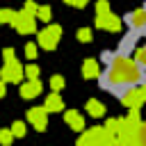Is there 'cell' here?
<instances>
[{
    "mask_svg": "<svg viewBox=\"0 0 146 146\" xmlns=\"http://www.w3.org/2000/svg\"><path fill=\"white\" fill-rule=\"evenodd\" d=\"M78 144L80 146H87V144H114V135H110L105 128H89V130H84L82 135H80V139H78Z\"/></svg>",
    "mask_w": 146,
    "mask_h": 146,
    "instance_id": "cell-1",
    "label": "cell"
},
{
    "mask_svg": "<svg viewBox=\"0 0 146 146\" xmlns=\"http://www.w3.org/2000/svg\"><path fill=\"white\" fill-rule=\"evenodd\" d=\"M59 36H62V27L59 25H46L39 34H36V43L46 50H52L57 43H59Z\"/></svg>",
    "mask_w": 146,
    "mask_h": 146,
    "instance_id": "cell-2",
    "label": "cell"
},
{
    "mask_svg": "<svg viewBox=\"0 0 146 146\" xmlns=\"http://www.w3.org/2000/svg\"><path fill=\"white\" fill-rule=\"evenodd\" d=\"M11 25L18 30V34H32V32H36V16H32L27 11H16Z\"/></svg>",
    "mask_w": 146,
    "mask_h": 146,
    "instance_id": "cell-3",
    "label": "cell"
},
{
    "mask_svg": "<svg viewBox=\"0 0 146 146\" xmlns=\"http://www.w3.org/2000/svg\"><path fill=\"white\" fill-rule=\"evenodd\" d=\"M0 78H2L5 82L18 84V82L23 80V64H21L16 57H14V59H7L5 66H2V71H0Z\"/></svg>",
    "mask_w": 146,
    "mask_h": 146,
    "instance_id": "cell-4",
    "label": "cell"
},
{
    "mask_svg": "<svg viewBox=\"0 0 146 146\" xmlns=\"http://www.w3.org/2000/svg\"><path fill=\"white\" fill-rule=\"evenodd\" d=\"M27 121L41 132L48 128V112L43 107H32V110H27Z\"/></svg>",
    "mask_w": 146,
    "mask_h": 146,
    "instance_id": "cell-5",
    "label": "cell"
},
{
    "mask_svg": "<svg viewBox=\"0 0 146 146\" xmlns=\"http://www.w3.org/2000/svg\"><path fill=\"white\" fill-rule=\"evenodd\" d=\"M41 94V82L39 80H27L21 84V96L23 98H36Z\"/></svg>",
    "mask_w": 146,
    "mask_h": 146,
    "instance_id": "cell-6",
    "label": "cell"
},
{
    "mask_svg": "<svg viewBox=\"0 0 146 146\" xmlns=\"http://www.w3.org/2000/svg\"><path fill=\"white\" fill-rule=\"evenodd\" d=\"M43 110H46V112H59V110H64V100H62L59 91H52V94L46 98Z\"/></svg>",
    "mask_w": 146,
    "mask_h": 146,
    "instance_id": "cell-7",
    "label": "cell"
},
{
    "mask_svg": "<svg viewBox=\"0 0 146 146\" xmlns=\"http://www.w3.org/2000/svg\"><path fill=\"white\" fill-rule=\"evenodd\" d=\"M64 121H66L73 130H84V119H82L75 110H68V112L64 114Z\"/></svg>",
    "mask_w": 146,
    "mask_h": 146,
    "instance_id": "cell-8",
    "label": "cell"
},
{
    "mask_svg": "<svg viewBox=\"0 0 146 146\" xmlns=\"http://www.w3.org/2000/svg\"><path fill=\"white\" fill-rule=\"evenodd\" d=\"M87 112L94 116V119H98V116H103L105 114V105L100 103V100H96V98H91L89 103H87Z\"/></svg>",
    "mask_w": 146,
    "mask_h": 146,
    "instance_id": "cell-9",
    "label": "cell"
},
{
    "mask_svg": "<svg viewBox=\"0 0 146 146\" xmlns=\"http://www.w3.org/2000/svg\"><path fill=\"white\" fill-rule=\"evenodd\" d=\"M23 75H25L27 80H39V66H36V64L23 66Z\"/></svg>",
    "mask_w": 146,
    "mask_h": 146,
    "instance_id": "cell-10",
    "label": "cell"
},
{
    "mask_svg": "<svg viewBox=\"0 0 146 146\" xmlns=\"http://www.w3.org/2000/svg\"><path fill=\"white\" fill-rule=\"evenodd\" d=\"M36 18H39V21H43V23H48V21H50V7H48V5L36 7Z\"/></svg>",
    "mask_w": 146,
    "mask_h": 146,
    "instance_id": "cell-11",
    "label": "cell"
},
{
    "mask_svg": "<svg viewBox=\"0 0 146 146\" xmlns=\"http://www.w3.org/2000/svg\"><path fill=\"white\" fill-rule=\"evenodd\" d=\"M64 84H66V82H64L62 75H52V78H50V89H52V91H62Z\"/></svg>",
    "mask_w": 146,
    "mask_h": 146,
    "instance_id": "cell-12",
    "label": "cell"
},
{
    "mask_svg": "<svg viewBox=\"0 0 146 146\" xmlns=\"http://www.w3.org/2000/svg\"><path fill=\"white\" fill-rule=\"evenodd\" d=\"M11 135H14V137H23V135H25V123H23V121H16V123L11 125Z\"/></svg>",
    "mask_w": 146,
    "mask_h": 146,
    "instance_id": "cell-13",
    "label": "cell"
},
{
    "mask_svg": "<svg viewBox=\"0 0 146 146\" xmlns=\"http://www.w3.org/2000/svg\"><path fill=\"white\" fill-rule=\"evenodd\" d=\"M14 9H0V23H11L14 21Z\"/></svg>",
    "mask_w": 146,
    "mask_h": 146,
    "instance_id": "cell-14",
    "label": "cell"
},
{
    "mask_svg": "<svg viewBox=\"0 0 146 146\" xmlns=\"http://www.w3.org/2000/svg\"><path fill=\"white\" fill-rule=\"evenodd\" d=\"M105 11H112V5L107 0H98L96 2V14H105Z\"/></svg>",
    "mask_w": 146,
    "mask_h": 146,
    "instance_id": "cell-15",
    "label": "cell"
},
{
    "mask_svg": "<svg viewBox=\"0 0 146 146\" xmlns=\"http://www.w3.org/2000/svg\"><path fill=\"white\" fill-rule=\"evenodd\" d=\"M11 139H14L11 130H0V144H2V146H9V144H11Z\"/></svg>",
    "mask_w": 146,
    "mask_h": 146,
    "instance_id": "cell-16",
    "label": "cell"
},
{
    "mask_svg": "<svg viewBox=\"0 0 146 146\" xmlns=\"http://www.w3.org/2000/svg\"><path fill=\"white\" fill-rule=\"evenodd\" d=\"M78 39L84 41V43L91 41V30H89V27H80V30H78Z\"/></svg>",
    "mask_w": 146,
    "mask_h": 146,
    "instance_id": "cell-17",
    "label": "cell"
},
{
    "mask_svg": "<svg viewBox=\"0 0 146 146\" xmlns=\"http://www.w3.org/2000/svg\"><path fill=\"white\" fill-rule=\"evenodd\" d=\"M25 57H27V59H34V57H36V43H32V41L25 43Z\"/></svg>",
    "mask_w": 146,
    "mask_h": 146,
    "instance_id": "cell-18",
    "label": "cell"
},
{
    "mask_svg": "<svg viewBox=\"0 0 146 146\" xmlns=\"http://www.w3.org/2000/svg\"><path fill=\"white\" fill-rule=\"evenodd\" d=\"M23 11H27V14L36 16V2H34V0H27V2H25V7H23Z\"/></svg>",
    "mask_w": 146,
    "mask_h": 146,
    "instance_id": "cell-19",
    "label": "cell"
},
{
    "mask_svg": "<svg viewBox=\"0 0 146 146\" xmlns=\"http://www.w3.org/2000/svg\"><path fill=\"white\" fill-rule=\"evenodd\" d=\"M64 2H66V5H73V7H84L89 0H64Z\"/></svg>",
    "mask_w": 146,
    "mask_h": 146,
    "instance_id": "cell-20",
    "label": "cell"
},
{
    "mask_svg": "<svg viewBox=\"0 0 146 146\" xmlns=\"http://www.w3.org/2000/svg\"><path fill=\"white\" fill-rule=\"evenodd\" d=\"M2 57H5V62H7V59H14V50H11V48H5V50H2Z\"/></svg>",
    "mask_w": 146,
    "mask_h": 146,
    "instance_id": "cell-21",
    "label": "cell"
},
{
    "mask_svg": "<svg viewBox=\"0 0 146 146\" xmlns=\"http://www.w3.org/2000/svg\"><path fill=\"white\" fill-rule=\"evenodd\" d=\"M5 94H7V82H5V80H0V98H2Z\"/></svg>",
    "mask_w": 146,
    "mask_h": 146,
    "instance_id": "cell-22",
    "label": "cell"
}]
</instances>
